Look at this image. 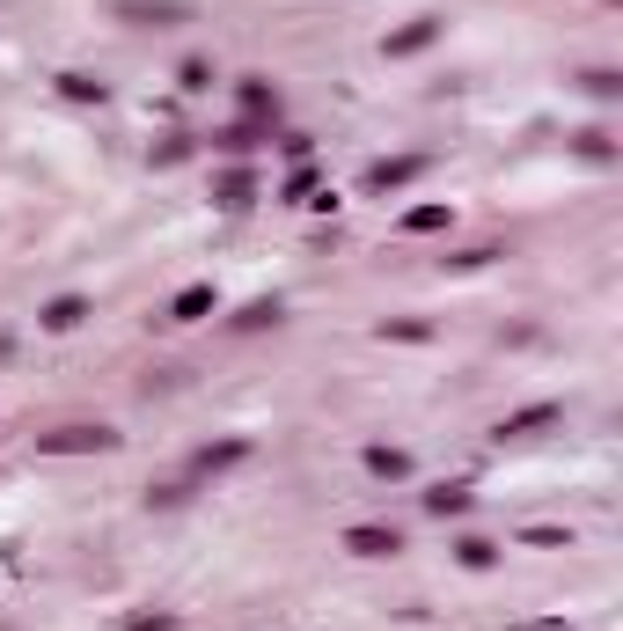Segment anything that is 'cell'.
I'll return each instance as SVG.
<instances>
[{
	"mask_svg": "<svg viewBox=\"0 0 623 631\" xmlns=\"http://www.w3.org/2000/svg\"><path fill=\"white\" fill-rule=\"evenodd\" d=\"M345 543H353L360 558H389V551H396V529H353Z\"/></svg>",
	"mask_w": 623,
	"mask_h": 631,
	"instance_id": "6da1fadb",
	"label": "cell"
},
{
	"mask_svg": "<svg viewBox=\"0 0 623 631\" xmlns=\"http://www.w3.org/2000/svg\"><path fill=\"white\" fill-rule=\"evenodd\" d=\"M45 324H52V331H74V324H81V301H52Z\"/></svg>",
	"mask_w": 623,
	"mask_h": 631,
	"instance_id": "7a4b0ae2",
	"label": "cell"
}]
</instances>
